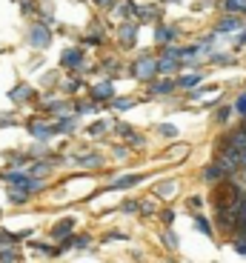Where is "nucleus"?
I'll return each instance as SVG.
<instances>
[{
  "mask_svg": "<svg viewBox=\"0 0 246 263\" xmlns=\"http://www.w3.org/2000/svg\"><path fill=\"white\" fill-rule=\"evenodd\" d=\"M32 43L37 46V49H40V46H46V43H49V32H46L43 26H37V29L32 32Z\"/></svg>",
  "mask_w": 246,
  "mask_h": 263,
  "instance_id": "7ed1b4c3",
  "label": "nucleus"
},
{
  "mask_svg": "<svg viewBox=\"0 0 246 263\" xmlns=\"http://www.w3.org/2000/svg\"><path fill=\"white\" fill-rule=\"evenodd\" d=\"M235 149H246V132H241V134H235Z\"/></svg>",
  "mask_w": 246,
  "mask_h": 263,
  "instance_id": "f8f14e48",
  "label": "nucleus"
},
{
  "mask_svg": "<svg viewBox=\"0 0 246 263\" xmlns=\"http://www.w3.org/2000/svg\"><path fill=\"white\" fill-rule=\"evenodd\" d=\"M169 89H172V83H169V80H164L161 86H155V92H158V95H166Z\"/></svg>",
  "mask_w": 246,
  "mask_h": 263,
  "instance_id": "2eb2a0df",
  "label": "nucleus"
},
{
  "mask_svg": "<svg viewBox=\"0 0 246 263\" xmlns=\"http://www.w3.org/2000/svg\"><path fill=\"white\" fill-rule=\"evenodd\" d=\"M78 63H81V52H75V49L63 52V66H78Z\"/></svg>",
  "mask_w": 246,
  "mask_h": 263,
  "instance_id": "39448f33",
  "label": "nucleus"
},
{
  "mask_svg": "<svg viewBox=\"0 0 246 263\" xmlns=\"http://www.w3.org/2000/svg\"><path fill=\"white\" fill-rule=\"evenodd\" d=\"M175 69H178V66H175V57H169V54H166L164 60L158 63V72H164V75H169V72H175Z\"/></svg>",
  "mask_w": 246,
  "mask_h": 263,
  "instance_id": "423d86ee",
  "label": "nucleus"
},
{
  "mask_svg": "<svg viewBox=\"0 0 246 263\" xmlns=\"http://www.w3.org/2000/svg\"><path fill=\"white\" fill-rule=\"evenodd\" d=\"M161 134H166V137H175V134H178V129H175V126H161Z\"/></svg>",
  "mask_w": 246,
  "mask_h": 263,
  "instance_id": "4468645a",
  "label": "nucleus"
},
{
  "mask_svg": "<svg viewBox=\"0 0 246 263\" xmlns=\"http://www.w3.org/2000/svg\"><path fill=\"white\" fill-rule=\"evenodd\" d=\"M238 112H244V115H246V95L238 100Z\"/></svg>",
  "mask_w": 246,
  "mask_h": 263,
  "instance_id": "6ab92c4d",
  "label": "nucleus"
},
{
  "mask_svg": "<svg viewBox=\"0 0 246 263\" xmlns=\"http://www.w3.org/2000/svg\"><path fill=\"white\" fill-rule=\"evenodd\" d=\"M203 178H206V181H218V178H220V166H209V169L203 172Z\"/></svg>",
  "mask_w": 246,
  "mask_h": 263,
  "instance_id": "6e6552de",
  "label": "nucleus"
},
{
  "mask_svg": "<svg viewBox=\"0 0 246 263\" xmlns=\"http://www.w3.org/2000/svg\"><path fill=\"white\" fill-rule=\"evenodd\" d=\"M95 3H98V6H106V3H112V0H95Z\"/></svg>",
  "mask_w": 246,
  "mask_h": 263,
  "instance_id": "412c9836",
  "label": "nucleus"
},
{
  "mask_svg": "<svg viewBox=\"0 0 246 263\" xmlns=\"http://www.w3.org/2000/svg\"><path fill=\"white\" fill-rule=\"evenodd\" d=\"M226 9H232V12H241V9H246V0H226Z\"/></svg>",
  "mask_w": 246,
  "mask_h": 263,
  "instance_id": "9d476101",
  "label": "nucleus"
},
{
  "mask_svg": "<svg viewBox=\"0 0 246 263\" xmlns=\"http://www.w3.org/2000/svg\"><path fill=\"white\" fill-rule=\"evenodd\" d=\"M155 72H158V60H152V57H140L135 63V78H140V80H149Z\"/></svg>",
  "mask_w": 246,
  "mask_h": 263,
  "instance_id": "f257e3e1",
  "label": "nucleus"
},
{
  "mask_svg": "<svg viewBox=\"0 0 246 263\" xmlns=\"http://www.w3.org/2000/svg\"><path fill=\"white\" fill-rule=\"evenodd\" d=\"M197 229L203 232V235H212V229H209V223H206V220H197Z\"/></svg>",
  "mask_w": 246,
  "mask_h": 263,
  "instance_id": "dca6fc26",
  "label": "nucleus"
},
{
  "mask_svg": "<svg viewBox=\"0 0 246 263\" xmlns=\"http://www.w3.org/2000/svg\"><path fill=\"white\" fill-rule=\"evenodd\" d=\"M12 98H15V100H26V98H29V86H17L15 92H12Z\"/></svg>",
  "mask_w": 246,
  "mask_h": 263,
  "instance_id": "1a4fd4ad",
  "label": "nucleus"
},
{
  "mask_svg": "<svg viewBox=\"0 0 246 263\" xmlns=\"http://www.w3.org/2000/svg\"><path fill=\"white\" fill-rule=\"evenodd\" d=\"M175 34V29H158V40H169Z\"/></svg>",
  "mask_w": 246,
  "mask_h": 263,
  "instance_id": "ddd939ff",
  "label": "nucleus"
},
{
  "mask_svg": "<svg viewBox=\"0 0 246 263\" xmlns=\"http://www.w3.org/2000/svg\"><path fill=\"white\" fill-rule=\"evenodd\" d=\"M195 83H197V75H192V78H183L181 86H195Z\"/></svg>",
  "mask_w": 246,
  "mask_h": 263,
  "instance_id": "f3484780",
  "label": "nucleus"
},
{
  "mask_svg": "<svg viewBox=\"0 0 246 263\" xmlns=\"http://www.w3.org/2000/svg\"><path fill=\"white\" fill-rule=\"evenodd\" d=\"M0 261H17V255H12V252H0Z\"/></svg>",
  "mask_w": 246,
  "mask_h": 263,
  "instance_id": "a211bd4d",
  "label": "nucleus"
},
{
  "mask_svg": "<svg viewBox=\"0 0 246 263\" xmlns=\"http://www.w3.org/2000/svg\"><path fill=\"white\" fill-rule=\"evenodd\" d=\"M238 26H241V23H238L235 17H226V20H223V23H220L218 29H220V32H232V29H238Z\"/></svg>",
  "mask_w": 246,
  "mask_h": 263,
  "instance_id": "0eeeda50",
  "label": "nucleus"
},
{
  "mask_svg": "<svg viewBox=\"0 0 246 263\" xmlns=\"http://www.w3.org/2000/svg\"><path fill=\"white\" fill-rule=\"evenodd\" d=\"M112 95H115L112 83H100V86H95V89H92V98H95V100H109Z\"/></svg>",
  "mask_w": 246,
  "mask_h": 263,
  "instance_id": "f03ea898",
  "label": "nucleus"
},
{
  "mask_svg": "<svg viewBox=\"0 0 246 263\" xmlns=\"http://www.w3.org/2000/svg\"><path fill=\"white\" fill-rule=\"evenodd\" d=\"M69 232H72V220H66V223H60V226L55 229V235H57V237H63V235H69Z\"/></svg>",
  "mask_w": 246,
  "mask_h": 263,
  "instance_id": "9b49d317",
  "label": "nucleus"
},
{
  "mask_svg": "<svg viewBox=\"0 0 246 263\" xmlns=\"http://www.w3.org/2000/svg\"><path fill=\"white\" fill-rule=\"evenodd\" d=\"M241 163H244V166H246V152H244V155H241Z\"/></svg>",
  "mask_w": 246,
  "mask_h": 263,
  "instance_id": "4be33fe9",
  "label": "nucleus"
},
{
  "mask_svg": "<svg viewBox=\"0 0 246 263\" xmlns=\"http://www.w3.org/2000/svg\"><path fill=\"white\" fill-rule=\"evenodd\" d=\"M235 249H238L241 255H246V243H238V246H235Z\"/></svg>",
  "mask_w": 246,
  "mask_h": 263,
  "instance_id": "aec40b11",
  "label": "nucleus"
},
{
  "mask_svg": "<svg viewBox=\"0 0 246 263\" xmlns=\"http://www.w3.org/2000/svg\"><path fill=\"white\" fill-rule=\"evenodd\" d=\"M135 34H137V23H126V26L120 29V40H123V43H132Z\"/></svg>",
  "mask_w": 246,
  "mask_h": 263,
  "instance_id": "20e7f679",
  "label": "nucleus"
}]
</instances>
